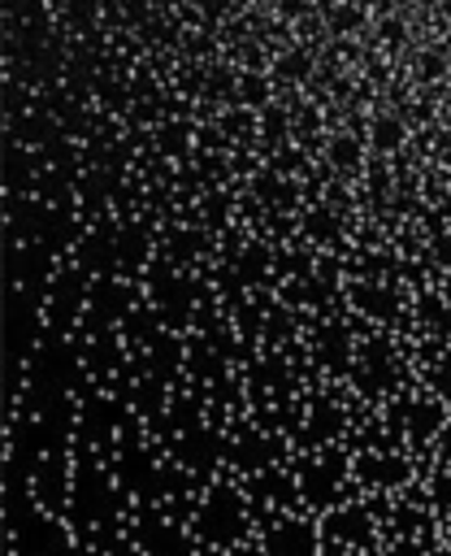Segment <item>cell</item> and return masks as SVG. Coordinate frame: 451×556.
I'll return each instance as SVG.
<instances>
[{
	"label": "cell",
	"mask_w": 451,
	"mask_h": 556,
	"mask_svg": "<svg viewBox=\"0 0 451 556\" xmlns=\"http://www.w3.org/2000/svg\"><path fill=\"white\" fill-rule=\"evenodd\" d=\"M360 152H364V143H360L356 135L330 139V165H338V169H356V165H360Z\"/></svg>",
	"instance_id": "obj_11"
},
{
	"label": "cell",
	"mask_w": 451,
	"mask_h": 556,
	"mask_svg": "<svg viewBox=\"0 0 451 556\" xmlns=\"http://www.w3.org/2000/svg\"><path fill=\"white\" fill-rule=\"evenodd\" d=\"M429 387L438 391V400H451V352L438 356V369L429 374Z\"/></svg>",
	"instance_id": "obj_13"
},
{
	"label": "cell",
	"mask_w": 451,
	"mask_h": 556,
	"mask_svg": "<svg viewBox=\"0 0 451 556\" xmlns=\"http://www.w3.org/2000/svg\"><path fill=\"white\" fill-rule=\"evenodd\" d=\"M195 534H199L208 547H221V552L239 547V543L252 534V508H247V500H243L239 491H230L226 482L212 486V491L204 495V504L195 508Z\"/></svg>",
	"instance_id": "obj_1"
},
{
	"label": "cell",
	"mask_w": 451,
	"mask_h": 556,
	"mask_svg": "<svg viewBox=\"0 0 451 556\" xmlns=\"http://www.w3.org/2000/svg\"><path fill=\"white\" fill-rule=\"evenodd\" d=\"M321 539L334 547V552H373L377 547V521L369 517V504L360 500H347L330 513H321Z\"/></svg>",
	"instance_id": "obj_2"
},
{
	"label": "cell",
	"mask_w": 451,
	"mask_h": 556,
	"mask_svg": "<svg viewBox=\"0 0 451 556\" xmlns=\"http://www.w3.org/2000/svg\"><path fill=\"white\" fill-rule=\"evenodd\" d=\"M442 426H447V408H442V400H434V395H416V400L403 404V434H408L412 447L438 443Z\"/></svg>",
	"instance_id": "obj_6"
},
{
	"label": "cell",
	"mask_w": 451,
	"mask_h": 556,
	"mask_svg": "<svg viewBox=\"0 0 451 556\" xmlns=\"http://www.w3.org/2000/svg\"><path fill=\"white\" fill-rule=\"evenodd\" d=\"M239 83H243V91H239V100H243V104L260 109V104L269 100V78H265L260 70H243V78H239Z\"/></svg>",
	"instance_id": "obj_12"
},
{
	"label": "cell",
	"mask_w": 451,
	"mask_h": 556,
	"mask_svg": "<svg viewBox=\"0 0 451 556\" xmlns=\"http://www.w3.org/2000/svg\"><path fill=\"white\" fill-rule=\"evenodd\" d=\"M447 70H451V43L447 48L429 43L425 52H416V78L421 83H438V78H447Z\"/></svg>",
	"instance_id": "obj_10"
},
{
	"label": "cell",
	"mask_w": 451,
	"mask_h": 556,
	"mask_svg": "<svg viewBox=\"0 0 451 556\" xmlns=\"http://www.w3.org/2000/svg\"><path fill=\"white\" fill-rule=\"evenodd\" d=\"M403 139H408L403 117H395V113H377V117L369 122V148H373V152L390 156V152H399V148H403Z\"/></svg>",
	"instance_id": "obj_9"
},
{
	"label": "cell",
	"mask_w": 451,
	"mask_h": 556,
	"mask_svg": "<svg viewBox=\"0 0 451 556\" xmlns=\"http://www.w3.org/2000/svg\"><path fill=\"white\" fill-rule=\"evenodd\" d=\"M356 469V478L364 482V486H373V491H399L408 478H412V460L403 456V452H369V456H356L351 460Z\"/></svg>",
	"instance_id": "obj_5"
},
{
	"label": "cell",
	"mask_w": 451,
	"mask_h": 556,
	"mask_svg": "<svg viewBox=\"0 0 451 556\" xmlns=\"http://www.w3.org/2000/svg\"><path fill=\"white\" fill-rule=\"evenodd\" d=\"M434 456H438V465H451V421L442 426V434H438V443H434Z\"/></svg>",
	"instance_id": "obj_14"
},
{
	"label": "cell",
	"mask_w": 451,
	"mask_h": 556,
	"mask_svg": "<svg viewBox=\"0 0 451 556\" xmlns=\"http://www.w3.org/2000/svg\"><path fill=\"white\" fill-rule=\"evenodd\" d=\"M295 478H299V495L308 500V508H312V513H330V508H338V504H334L338 486H343L347 478H356V473L343 469V465L334 469V452H317L312 465L299 469Z\"/></svg>",
	"instance_id": "obj_4"
},
{
	"label": "cell",
	"mask_w": 451,
	"mask_h": 556,
	"mask_svg": "<svg viewBox=\"0 0 451 556\" xmlns=\"http://www.w3.org/2000/svg\"><path fill=\"white\" fill-rule=\"evenodd\" d=\"M447 556H451V534H447Z\"/></svg>",
	"instance_id": "obj_16"
},
{
	"label": "cell",
	"mask_w": 451,
	"mask_h": 556,
	"mask_svg": "<svg viewBox=\"0 0 451 556\" xmlns=\"http://www.w3.org/2000/svg\"><path fill=\"white\" fill-rule=\"evenodd\" d=\"M321 521L312 517H273L260 530V556H321Z\"/></svg>",
	"instance_id": "obj_3"
},
{
	"label": "cell",
	"mask_w": 451,
	"mask_h": 556,
	"mask_svg": "<svg viewBox=\"0 0 451 556\" xmlns=\"http://www.w3.org/2000/svg\"><path fill=\"white\" fill-rule=\"evenodd\" d=\"M321 17H325L330 39H351V35H360V30H364L369 9H364V4H356V0H338V4H321Z\"/></svg>",
	"instance_id": "obj_7"
},
{
	"label": "cell",
	"mask_w": 451,
	"mask_h": 556,
	"mask_svg": "<svg viewBox=\"0 0 451 556\" xmlns=\"http://www.w3.org/2000/svg\"><path fill=\"white\" fill-rule=\"evenodd\" d=\"M234 4H243V9L252 13V9H260V4H273V0H234Z\"/></svg>",
	"instance_id": "obj_15"
},
{
	"label": "cell",
	"mask_w": 451,
	"mask_h": 556,
	"mask_svg": "<svg viewBox=\"0 0 451 556\" xmlns=\"http://www.w3.org/2000/svg\"><path fill=\"white\" fill-rule=\"evenodd\" d=\"M312 70H317V56L304 43H291L273 56V78H282V83H304V78H312Z\"/></svg>",
	"instance_id": "obj_8"
}]
</instances>
